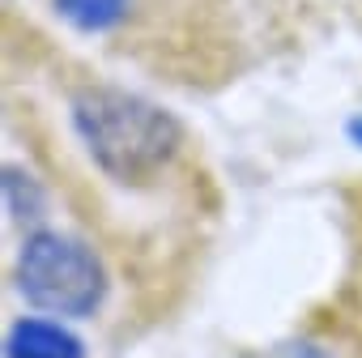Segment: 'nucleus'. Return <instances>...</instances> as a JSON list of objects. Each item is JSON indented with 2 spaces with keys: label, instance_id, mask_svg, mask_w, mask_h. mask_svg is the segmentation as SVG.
<instances>
[{
  "label": "nucleus",
  "instance_id": "obj_6",
  "mask_svg": "<svg viewBox=\"0 0 362 358\" xmlns=\"http://www.w3.org/2000/svg\"><path fill=\"white\" fill-rule=\"evenodd\" d=\"M247 358H332L328 350L311 345V341H286V345H273L264 354H247Z\"/></svg>",
  "mask_w": 362,
  "mask_h": 358
},
{
  "label": "nucleus",
  "instance_id": "obj_3",
  "mask_svg": "<svg viewBox=\"0 0 362 358\" xmlns=\"http://www.w3.org/2000/svg\"><path fill=\"white\" fill-rule=\"evenodd\" d=\"M5 358H86V345L56 320L22 316L5 337Z\"/></svg>",
  "mask_w": 362,
  "mask_h": 358
},
{
  "label": "nucleus",
  "instance_id": "obj_5",
  "mask_svg": "<svg viewBox=\"0 0 362 358\" xmlns=\"http://www.w3.org/2000/svg\"><path fill=\"white\" fill-rule=\"evenodd\" d=\"M5 201H9V214L18 222H39L43 218V188L22 171V166H5Z\"/></svg>",
  "mask_w": 362,
  "mask_h": 358
},
{
  "label": "nucleus",
  "instance_id": "obj_7",
  "mask_svg": "<svg viewBox=\"0 0 362 358\" xmlns=\"http://www.w3.org/2000/svg\"><path fill=\"white\" fill-rule=\"evenodd\" d=\"M349 137H354V145H362V115L349 120Z\"/></svg>",
  "mask_w": 362,
  "mask_h": 358
},
{
  "label": "nucleus",
  "instance_id": "obj_4",
  "mask_svg": "<svg viewBox=\"0 0 362 358\" xmlns=\"http://www.w3.org/2000/svg\"><path fill=\"white\" fill-rule=\"evenodd\" d=\"M128 5H132V0H56L60 18L73 22V26L86 30V35H103V30H111L115 22H124Z\"/></svg>",
  "mask_w": 362,
  "mask_h": 358
},
{
  "label": "nucleus",
  "instance_id": "obj_2",
  "mask_svg": "<svg viewBox=\"0 0 362 358\" xmlns=\"http://www.w3.org/2000/svg\"><path fill=\"white\" fill-rule=\"evenodd\" d=\"M18 290L52 316H94L107 299L103 260L60 231H35L18 252Z\"/></svg>",
  "mask_w": 362,
  "mask_h": 358
},
{
  "label": "nucleus",
  "instance_id": "obj_1",
  "mask_svg": "<svg viewBox=\"0 0 362 358\" xmlns=\"http://www.w3.org/2000/svg\"><path fill=\"white\" fill-rule=\"evenodd\" d=\"M73 128L94 166L115 184H145L184 145V128L170 111L115 86L81 90L73 98Z\"/></svg>",
  "mask_w": 362,
  "mask_h": 358
}]
</instances>
